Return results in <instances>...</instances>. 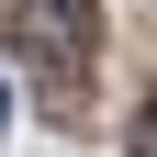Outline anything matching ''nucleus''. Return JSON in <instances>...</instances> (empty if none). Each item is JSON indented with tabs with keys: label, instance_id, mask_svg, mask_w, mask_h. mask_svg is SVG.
<instances>
[{
	"label": "nucleus",
	"instance_id": "1",
	"mask_svg": "<svg viewBox=\"0 0 157 157\" xmlns=\"http://www.w3.org/2000/svg\"><path fill=\"white\" fill-rule=\"evenodd\" d=\"M0 124H11V78H0Z\"/></svg>",
	"mask_w": 157,
	"mask_h": 157
},
{
	"label": "nucleus",
	"instance_id": "2",
	"mask_svg": "<svg viewBox=\"0 0 157 157\" xmlns=\"http://www.w3.org/2000/svg\"><path fill=\"white\" fill-rule=\"evenodd\" d=\"M146 157H157V112H146Z\"/></svg>",
	"mask_w": 157,
	"mask_h": 157
}]
</instances>
